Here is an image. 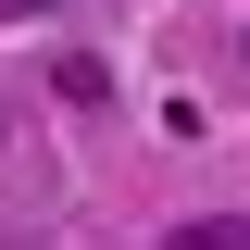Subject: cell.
<instances>
[{
    "mask_svg": "<svg viewBox=\"0 0 250 250\" xmlns=\"http://www.w3.org/2000/svg\"><path fill=\"white\" fill-rule=\"evenodd\" d=\"M25 13H38V0H25Z\"/></svg>",
    "mask_w": 250,
    "mask_h": 250,
    "instance_id": "obj_3",
    "label": "cell"
},
{
    "mask_svg": "<svg viewBox=\"0 0 250 250\" xmlns=\"http://www.w3.org/2000/svg\"><path fill=\"white\" fill-rule=\"evenodd\" d=\"M163 250H250V213H200V225H175Z\"/></svg>",
    "mask_w": 250,
    "mask_h": 250,
    "instance_id": "obj_1",
    "label": "cell"
},
{
    "mask_svg": "<svg viewBox=\"0 0 250 250\" xmlns=\"http://www.w3.org/2000/svg\"><path fill=\"white\" fill-rule=\"evenodd\" d=\"M0 150H13V100H0Z\"/></svg>",
    "mask_w": 250,
    "mask_h": 250,
    "instance_id": "obj_2",
    "label": "cell"
}]
</instances>
